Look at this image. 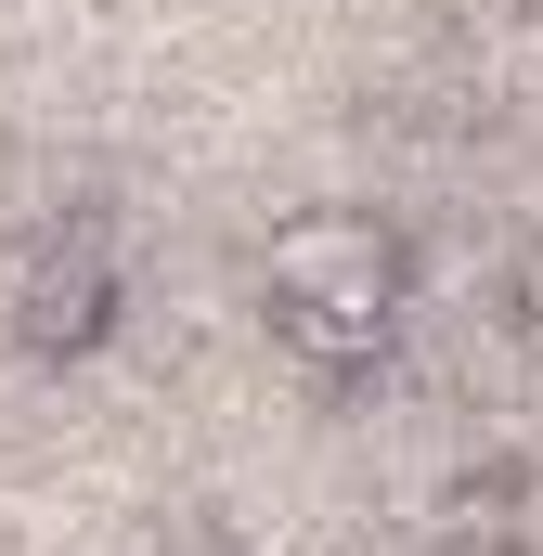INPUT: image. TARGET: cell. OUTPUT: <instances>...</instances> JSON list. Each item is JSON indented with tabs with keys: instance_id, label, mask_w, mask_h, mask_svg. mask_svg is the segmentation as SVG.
<instances>
[{
	"instance_id": "cell-1",
	"label": "cell",
	"mask_w": 543,
	"mask_h": 556,
	"mask_svg": "<svg viewBox=\"0 0 543 556\" xmlns=\"http://www.w3.org/2000/svg\"><path fill=\"white\" fill-rule=\"evenodd\" d=\"M272 273V324L311 350V363H376L389 350V311H402V233L376 207H298L260 247Z\"/></svg>"
},
{
	"instance_id": "cell-2",
	"label": "cell",
	"mask_w": 543,
	"mask_h": 556,
	"mask_svg": "<svg viewBox=\"0 0 543 556\" xmlns=\"http://www.w3.org/2000/svg\"><path fill=\"white\" fill-rule=\"evenodd\" d=\"M26 337L39 350H91L104 337V260H52V273L26 285Z\"/></svg>"
},
{
	"instance_id": "cell-3",
	"label": "cell",
	"mask_w": 543,
	"mask_h": 556,
	"mask_svg": "<svg viewBox=\"0 0 543 556\" xmlns=\"http://www.w3.org/2000/svg\"><path fill=\"white\" fill-rule=\"evenodd\" d=\"M518 298L543 311V220H531V247H518Z\"/></svg>"
}]
</instances>
